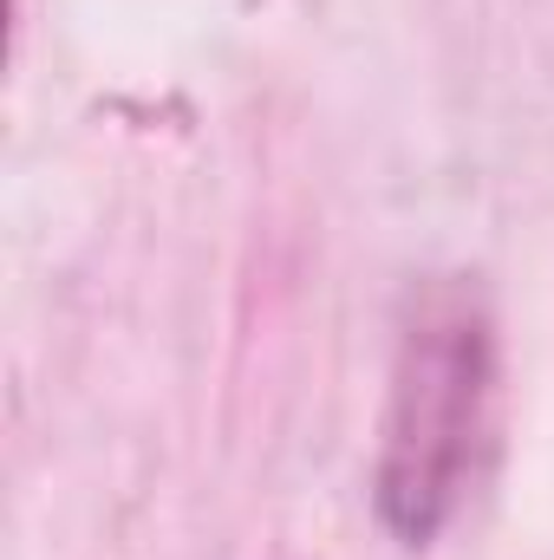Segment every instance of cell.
Listing matches in <instances>:
<instances>
[{"label": "cell", "instance_id": "cell-1", "mask_svg": "<svg viewBox=\"0 0 554 560\" xmlns=\"http://www.w3.org/2000/svg\"><path fill=\"white\" fill-rule=\"evenodd\" d=\"M489 392V339L463 287H430L399 346V385L385 418V463H379V509L405 541H430L450 515L470 443Z\"/></svg>", "mask_w": 554, "mask_h": 560}]
</instances>
